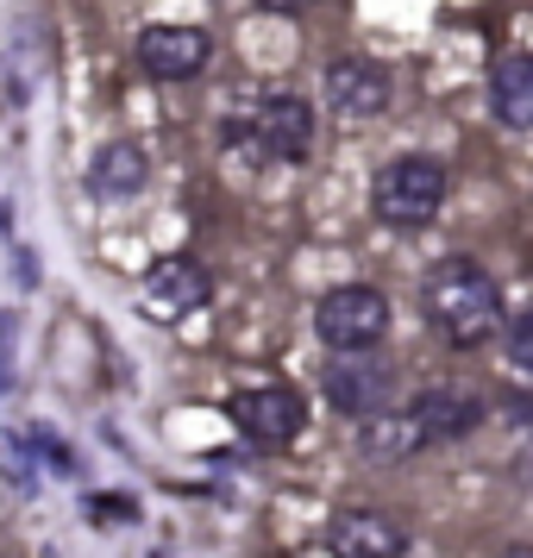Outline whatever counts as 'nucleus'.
Listing matches in <instances>:
<instances>
[{
    "label": "nucleus",
    "mask_w": 533,
    "mask_h": 558,
    "mask_svg": "<svg viewBox=\"0 0 533 558\" xmlns=\"http://www.w3.org/2000/svg\"><path fill=\"white\" fill-rule=\"evenodd\" d=\"M427 320L452 345H483L489 332L502 327V295H496V282L483 277V264L471 257H446V264H433L427 277Z\"/></svg>",
    "instance_id": "nucleus-1"
},
{
    "label": "nucleus",
    "mask_w": 533,
    "mask_h": 558,
    "mask_svg": "<svg viewBox=\"0 0 533 558\" xmlns=\"http://www.w3.org/2000/svg\"><path fill=\"white\" fill-rule=\"evenodd\" d=\"M439 202H446L439 157H396L377 177V220H389V227H427Z\"/></svg>",
    "instance_id": "nucleus-2"
},
{
    "label": "nucleus",
    "mask_w": 533,
    "mask_h": 558,
    "mask_svg": "<svg viewBox=\"0 0 533 558\" xmlns=\"http://www.w3.org/2000/svg\"><path fill=\"white\" fill-rule=\"evenodd\" d=\"M314 327H320V339H327L332 352H371L389 332V302H383L377 289L352 282V289H332L327 302H320Z\"/></svg>",
    "instance_id": "nucleus-3"
},
{
    "label": "nucleus",
    "mask_w": 533,
    "mask_h": 558,
    "mask_svg": "<svg viewBox=\"0 0 533 558\" xmlns=\"http://www.w3.org/2000/svg\"><path fill=\"white\" fill-rule=\"evenodd\" d=\"M214 295V282H207L202 264H189V257H163L145 270L138 282V307L152 314V320H182V314H195V307Z\"/></svg>",
    "instance_id": "nucleus-4"
},
{
    "label": "nucleus",
    "mask_w": 533,
    "mask_h": 558,
    "mask_svg": "<svg viewBox=\"0 0 533 558\" xmlns=\"http://www.w3.org/2000/svg\"><path fill=\"white\" fill-rule=\"evenodd\" d=\"M232 421H239V433L245 439H257V446H289L295 433H302L307 408L295 389H282V383H270V389H245L239 402H232Z\"/></svg>",
    "instance_id": "nucleus-5"
},
{
    "label": "nucleus",
    "mask_w": 533,
    "mask_h": 558,
    "mask_svg": "<svg viewBox=\"0 0 533 558\" xmlns=\"http://www.w3.org/2000/svg\"><path fill=\"white\" fill-rule=\"evenodd\" d=\"M327 546H332V558H402L408 533L383 508H346V514H332Z\"/></svg>",
    "instance_id": "nucleus-6"
},
{
    "label": "nucleus",
    "mask_w": 533,
    "mask_h": 558,
    "mask_svg": "<svg viewBox=\"0 0 533 558\" xmlns=\"http://www.w3.org/2000/svg\"><path fill=\"white\" fill-rule=\"evenodd\" d=\"M138 63L157 82H189L207 70V32L195 26H152L138 38Z\"/></svg>",
    "instance_id": "nucleus-7"
},
{
    "label": "nucleus",
    "mask_w": 533,
    "mask_h": 558,
    "mask_svg": "<svg viewBox=\"0 0 533 558\" xmlns=\"http://www.w3.org/2000/svg\"><path fill=\"white\" fill-rule=\"evenodd\" d=\"M327 101L332 113H346V120H371L389 107V76H383L371 57H332L327 63Z\"/></svg>",
    "instance_id": "nucleus-8"
},
{
    "label": "nucleus",
    "mask_w": 533,
    "mask_h": 558,
    "mask_svg": "<svg viewBox=\"0 0 533 558\" xmlns=\"http://www.w3.org/2000/svg\"><path fill=\"white\" fill-rule=\"evenodd\" d=\"M327 402L346 408V414H383V402H389V371L364 352L332 357L327 364Z\"/></svg>",
    "instance_id": "nucleus-9"
},
{
    "label": "nucleus",
    "mask_w": 533,
    "mask_h": 558,
    "mask_svg": "<svg viewBox=\"0 0 533 558\" xmlns=\"http://www.w3.org/2000/svg\"><path fill=\"white\" fill-rule=\"evenodd\" d=\"M408 421H414L421 439H464V433L483 421V402L471 389H446V383H439V389H421V396H414Z\"/></svg>",
    "instance_id": "nucleus-10"
},
{
    "label": "nucleus",
    "mask_w": 533,
    "mask_h": 558,
    "mask_svg": "<svg viewBox=\"0 0 533 558\" xmlns=\"http://www.w3.org/2000/svg\"><path fill=\"white\" fill-rule=\"evenodd\" d=\"M257 145L270 157H307V145H314V107L302 95H270L257 107Z\"/></svg>",
    "instance_id": "nucleus-11"
},
{
    "label": "nucleus",
    "mask_w": 533,
    "mask_h": 558,
    "mask_svg": "<svg viewBox=\"0 0 533 558\" xmlns=\"http://www.w3.org/2000/svg\"><path fill=\"white\" fill-rule=\"evenodd\" d=\"M489 101H496V120H502V126L533 132V57H502V63H496Z\"/></svg>",
    "instance_id": "nucleus-12"
},
{
    "label": "nucleus",
    "mask_w": 533,
    "mask_h": 558,
    "mask_svg": "<svg viewBox=\"0 0 533 558\" xmlns=\"http://www.w3.org/2000/svg\"><path fill=\"white\" fill-rule=\"evenodd\" d=\"M421 446H427V439L414 433L408 414H371L364 433H358V452L371 458V464H402V458H414Z\"/></svg>",
    "instance_id": "nucleus-13"
},
{
    "label": "nucleus",
    "mask_w": 533,
    "mask_h": 558,
    "mask_svg": "<svg viewBox=\"0 0 533 558\" xmlns=\"http://www.w3.org/2000/svg\"><path fill=\"white\" fill-rule=\"evenodd\" d=\"M95 189H101V195H138V189H145V151L126 145V138L107 145V151L95 157Z\"/></svg>",
    "instance_id": "nucleus-14"
},
{
    "label": "nucleus",
    "mask_w": 533,
    "mask_h": 558,
    "mask_svg": "<svg viewBox=\"0 0 533 558\" xmlns=\"http://www.w3.org/2000/svg\"><path fill=\"white\" fill-rule=\"evenodd\" d=\"M502 339H508V357H514V371H528V377H533V302L502 327Z\"/></svg>",
    "instance_id": "nucleus-15"
},
{
    "label": "nucleus",
    "mask_w": 533,
    "mask_h": 558,
    "mask_svg": "<svg viewBox=\"0 0 533 558\" xmlns=\"http://www.w3.org/2000/svg\"><path fill=\"white\" fill-rule=\"evenodd\" d=\"M0 389H13V320L0 314Z\"/></svg>",
    "instance_id": "nucleus-16"
},
{
    "label": "nucleus",
    "mask_w": 533,
    "mask_h": 558,
    "mask_svg": "<svg viewBox=\"0 0 533 558\" xmlns=\"http://www.w3.org/2000/svg\"><path fill=\"white\" fill-rule=\"evenodd\" d=\"M257 7H270V13H295V7H307V0H257Z\"/></svg>",
    "instance_id": "nucleus-17"
},
{
    "label": "nucleus",
    "mask_w": 533,
    "mask_h": 558,
    "mask_svg": "<svg viewBox=\"0 0 533 558\" xmlns=\"http://www.w3.org/2000/svg\"><path fill=\"white\" fill-rule=\"evenodd\" d=\"M508 408H514V414H521V421L533 427V402H508Z\"/></svg>",
    "instance_id": "nucleus-18"
},
{
    "label": "nucleus",
    "mask_w": 533,
    "mask_h": 558,
    "mask_svg": "<svg viewBox=\"0 0 533 558\" xmlns=\"http://www.w3.org/2000/svg\"><path fill=\"white\" fill-rule=\"evenodd\" d=\"M521 477H528V483H533V452H521Z\"/></svg>",
    "instance_id": "nucleus-19"
},
{
    "label": "nucleus",
    "mask_w": 533,
    "mask_h": 558,
    "mask_svg": "<svg viewBox=\"0 0 533 558\" xmlns=\"http://www.w3.org/2000/svg\"><path fill=\"white\" fill-rule=\"evenodd\" d=\"M502 558H533V546H514V553H502Z\"/></svg>",
    "instance_id": "nucleus-20"
}]
</instances>
